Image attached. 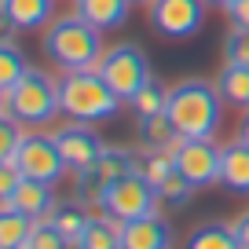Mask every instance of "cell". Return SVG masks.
I'll use <instances>...</instances> for the list:
<instances>
[{
  "instance_id": "obj_9",
  "label": "cell",
  "mask_w": 249,
  "mask_h": 249,
  "mask_svg": "<svg viewBox=\"0 0 249 249\" xmlns=\"http://www.w3.org/2000/svg\"><path fill=\"white\" fill-rule=\"evenodd\" d=\"M205 0H154L150 26L169 40H187L205 26Z\"/></svg>"
},
{
  "instance_id": "obj_16",
  "label": "cell",
  "mask_w": 249,
  "mask_h": 249,
  "mask_svg": "<svg viewBox=\"0 0 249 249\" xmlns=\"http://www.w3.org/2000/svg\"><path fill=\"white\" fill-rule=\"evenodd\" d=\"M220 187L231 195H249V147L242 140L224 143V165H220Z\"/></svg>"
},
{
  "instance_id": "obj_22",
  "label": "cell",
  "mask_w": 249,
  "mask_h": 249,
  "mask_svg": "<svg viewBox=\"0 0 249 249\" xmlns=\"http://www.w3.org/2000/svg\"><path fill=\"white\" fill-rule=\"evenodd\" d=\"M77 249H121V224L103 216V213H95L88 231L81 234Z\"/></svg>"
},
{
  "instance_id": "obj_23",
  "label": "cell",
  "mask_w": 249,
  "mask_h": 249,
  "mask_svg": "<svg viewBox=\"0 0 249 249\" xmlns=\"http://www.w3.org/2000/svg\"><path fill=\"white\" fill-rule=\"evenodd\" d=\"M30 73V62H26V55L15 48V40L4 37L0 40V92H8V88H15L18 81Z\"/></svg>"
},
{
  "instance_id": "obj_21",
  "label": "cell",
  "mask_w": 249,
  "mask_h": 249,
  "mask_svg": "<svg viewBox=\"0 0 249 249\" xmlns=\"http://www.w3.org/2000/svg\"><path fill=\"white\" fill-rule=\"evenodd\" d=\"M187 249H242L234 224H198L187 234Z\"/></svg>"
},
{
  "instance_id": "obj_7",
  "label": "cell",
  "mask_w": 249,
  "mask_h": 249,
  "mask_svg": "<svg viewBox=\"0 0 249 249\" xmlns=\"http://www.w3.org/2000/svg\"><path fill=\"white\" fill-rule=\"evenodd\" d=\"M128 172H140V154L128 147H107L95 158V165L77 172V198L85 205H99L103 191L110 183H117L121 176H128Z\"/></svg>"
},
{
  "instance_id": "obj_12",
  "label": "cell",
  "mask_w": 249,
  "mask_h": 249,
  "mask_svg": "<svg viewBox=\"0 0 249 249\" xmlns=\"http://www.w3.org/2000/svg\"><path fill=\"white\" fill-rule=\"evenodd\" d=\"M4 37L11 33H44L55 22V0H0Z\"/></svg>"
},
{
  "instance_id": "obj_29",
  "label": "cell",
  "mask_w": 249,
  "mask_h": 249,
  "mask_svg": "<svg viewBox=\"0 0 249 249\" xmlns=\"http://www.w3.org/2000/svg\"><path fill=\"white\" fill-rule=\"evenodd\" d=\"M191 195H195V187H191L183 176H179V169L172 172V176L165 179L161 187H158V198H161L165 205H187V202H191Z\"/></svg>"
},
{
  "instance_id": "obj_18",
  "label": "cell",
  "mask_w": 249,
  "mask_h": 249,
  "mask_svg": "<svg viewBox=\"0 0 249 249\" xmlns=\"http://www.w3.org/2000/svg\"><path fill=\"white\" fill-rule=\"evenodd\" d=\"M136 136H140L143 150H172V147L179 143V132H176V124L169 121V114L140 117V128H136Z\"/></svg>"
},
{
  "instance_id": "obj_24",
  "label": "cell",
  "mask_w": 249,
  "mask_h": 249,
  "mask_svg": "<svg viewBox=\"0 0 249 249\" xmlns=\"http://www.w3.org/2000/svg\"><path fill=\"white\" fill-rule=\"evenodd\" d=\"M128 107L136 110V117H154V114H165V110H169V88L158 85V81H150V85H143L140 92L128 99Z\"/></svg>"
},
{
  "instance_id": "obj_13",
  "label": "cell",
  "mask_w": 249,
  "mask_h": 249,
  "mask_svg": "<svg viewBox=\"0 0 249 249\" xmlns=\"http://www.w3.org/2000/svg\"><path fill=\"white\" fill-rule=\"evenodd\" d=\"M121 249H172V227L161 213L121 224Z\"/></svg>"
},
{
  "instance_id": "obj_11",
  "label": "cell",
  "mask_w": 249,
  "mask_h": 249,
  "mask_svg": "<svg viewBox=\"0 0 249 249\" xmlns=\"http://www.w3.org/2000/svg\"><path fill=\"white\" fill-rule=\"evenodd\" d=\"M52 136H55V147H59L66 169H73V172H85L88 165H95V158L107 150V143L99 140V132L85 121L62 124L59 132H52Z\"/></svg>"
},
{
  "instance_id": "obj_25",
  "label": "cell",
  "mask_w": 249,
  "mask_h": 249,
  "mask_svg": "<svg viewBox=\"0 0 249 249\" xmlns=\"http://www.w3.org/2000/svg\"><path fill=\"white\" fill-rule=\"evenodd\" d=\"M140 172L147 176V183L154 187H161L165 179L176 172V161H172V150H143L140 154Z\"/></svg>"
},
{
  "instance_id": "obj_35",
  "label": "cell",
  "mask_w": 249,
  "mask_h": 249,
  "mask_svg": "<svg viewBox=\"0 0 249 249\" xmlns=\"http://www.w3.org/2000/svg\"><path fill=\"white\" fill-rule=\"evenodd\" d=\"M132 4H147V8H150V4H154V0H132Z\"/></svg>"
},
{
  "instance_id": "obj_4",
  "label": "cell",
  "mask_w": 249,
  "mask_h": 249,
  "mask_svg": "<svg viewBox=\"0 0 249 249\" xmlns=\"http://www.w3.org/2000/svg\"><path fill=\"white\" fill-rule=\"evenodd\" d=\"M59 114H62L59 81L48 77L44 70L30 66V73L15 88L0 92V117H15L22 124H52Z\"/></svg>"
},
{
  "instance_id": "obj_14",
  "label": "cell",
  "mask_w": 249,
  "mask_h": 249,
  "mask_svg": "<svg viewBox=\"0 0 249 249\" xmlns=\"http://www.w3.org/2000/svg\"><path fill=\"white\" fill-rule=\"evenodd\" d=\"M73 11H77L85 22H92L95 30H121L128 22V11H132V0H73Z\"/></svg>"
},
{
  "instance_id": "obj_20",
  "label": "cell",
  "mask_w": 249,
  "mask_h": 249,
  "mask_svg": "<svg viewBox=\"0 0 249 249\" xmlns=\"http://www.w3.org/2000/svg\"><path fill=\"white\" fill-rule=\"evenodd\" d=\"M48 220H52V224L59 227V231L66 234L73 246H77L81 234H85L88 224H92V213H88L85 202H59V205L52 209V216H48Z\"/></svg>"
},
{
  "instance_id": "obj_32",
  "label": "cell",
  "mask_w": 249,
  "mask_h": 249,
  "mask_svg": "<svg viewBox=\"0 0 249 249\" xmlns=\"http://www.w3.org/2000/svg\"><path fill=\"white\" fill-rule=\"evenodd\" d=\"M234 234H238L242 249H249V213H242V216L234 220Z\"/></svg>"
},
{
  "instance_id": "obj_27",
  "label": "cell",
  "mask_w": 249,
  "mask_h": 249,
  "mask_svg": "<svg viewBox=\"0 0 249 249\" xmlns=\"http://www.w3.org/2000/svg\"><path fill=\"white\" fill-rule=\"evenodd\" d=\"M22 140H26L22 121H15V117H0V161H15Z\"/></svg>"
},
{
  "instance_id": "obj_30",
  "label": "cell",
  "mask_w": 249,
  "mask_h": 249,
  "mask_svg": "<svg viewBox=\"0 0 249 249\" xmlns=\"http://www.w3.org/2000/svg\"><path fill=\"white\" fill-rule=\"evenodd\" d=\"M22 172H18V165L15 161H0V205L4 202H11V195L18 191V183H22Z\"/></svg>"
},
{
  "instance_id": "obj_6",
  "label": "cell",
  "mask_w": 249,
  "mask_h": 249,
  "mask_svg": "<svg viewBox=\"0 0 249 249\" xmlns=\"http://www.w3.org/2000/svg\"><path fill=\"white\" fill-rule=\"evenodd\" d=\"M95 70L103 73V81H107L124 103L132 99L143 85L154 81L147 55H143V48H136V44H114V48H107V55H103V62L95 66Z\"/></svg>"
},
{
  "instance_id": "obj_17",
  "label": "cell",
  "mask_w": 249,
  "mask_h": 249,
  "mask_svg": "<svg viewBox=\"0 0 249 249\" xmlns=\"http://www.w3.org/2000/svg\"><path fill=\"white\" fill-rule=\"evenodd\" d=\"M213 85H216L220 99H224L227 107L249 110V66H227V62H224Z\"/></svg>"
},
{
  "instance_id": "obj_26",
  "label": "cell",
  "mask_w": 249,
  "mask_h": 249,
  "mask_svg": "<svg viewBox=\"0 0 249 249\" xmlns=\"http://www.w3.org/2000/svg\"><path fill=\"white\" fill-rule=\"evenodd\" d=\"M26 249H73V242L66 238V234L52 224V220H37V227H33Z\"/></svg>"
},
{
  "instance_id": "obj_10",
  "label": "cell",
  "mask_w": 249,
  "mask_h": 249,
  "mask_svg": "<svg viewBox=\"0 0 249 249\" xmlns=\"http://www.w3.org/2000/svg\"><path fill=\"white\" fill-rule=\"evenodd\" d=\"M15 165L26 179H40V183H55L66 172V161L55 147V136H40V132H26L22 147L15 154Z\"/></svg>"
},
{
  "instance_id": "obj_19",
  "label": "cell",
  "mask_w": 249,
  "mask_h": 249,
  "mask_svg": "<svg viewBox=\"0 0 249 249\" xmlns=\"http://www.w3.org/2000/svg\"><path fill=\"white\" fill-rule=\"evenodd\" d=\"M33 227H37L33 216H26V213L4 205V209H0V249H26Z\"/></svg>"
},
{
  "instance_id": "obj_34",
  "label": "cell",
  "mask_w": 249,
  "mask_h": 249,
  "mask_svg": "<svg viewBox=\"0 0 249 249\" xmlns=\"http://www.w3.org/2000/svg\"><path fill=\"white\" fill-rule=\"evenodd\" d=\"M205 4H209V8H220V11H227L234 4V0H205Z\"/></svg>"
},
{
  "instance_id": "obj_8",
  "label": "cell",
  "mask_w": 249,
  "mask_h": 249,
  "mask_svg": "<svg viewBox=\"0 0 249 249\" xmlns=\"http://www.w3.org/2000/svg\"><path fill=\"white\" fill-rule=\"evenodd\" d=\"M172 161H176L179 176L187 183L202 191V187L220 183V165H224V147L216 140H179L172 147Z\"/></svg>"
},
{
  "instance_id": "obj_1",
  "label": "cell",
  "mask_w": 249,
  "mask_h": 249,
  "mask_svg": "<svg viewBox=\"0 0 249 249\" xmlns=\"http://www.w3.org/2000/svg\"><path fill=\"white\" fill-rule=\"evenodd\" d=\"M224 107L216 85L202 77H187L169 88V121L176 124L179 140H216L220 121H224Z\"/></svg>"
},
{
  "instance_id": "obj_2",
  "label": "cell",
  "mask_w": 249,
  "mask_h": 249,
  "mask_svg": "<svg viewBox=\"0 0 249 249\" xmlns=\"http://www.w3.org/2000/svg\"><path fill=\"white\" fill-rule=\"evenodd\" d=\"M40 44H44L48 62L59 66L62 73L95 70V66L103 62V55H107V48H103V30H95L92 22H85L77 11L55 18V22L44 30Z\"/></svg>"
},
{
  "instance_id": "obj_31",
  "label": "cell",
  "mask_w": 249,
  "mask_h": 249,
  "mask_svg": "<svg viewBox=\"0 0 249 249\" xmlns=\"http://www.w3.org/2000/svg\"><path fill=\"white\" fill-rule=\"evenodd\" d=\"M224 15L231 22V30H249V0H234Z\"/></svg>"
},
{
  "instance_id": "obj_3",
  "label": "cell",
  "mask_w": 249,
  "mask_h": 249,
  "mask_svg": "<svg viewBox=\"0 0 249 249\" xmlns=\"http://www.w3.org/2000/svg\"><path fill=\"white\" fill-rule=\"evenodd\" d=\"M59 103H62V114L70 121L95 124V121L117 117L124 99L103 81L99 70H70L59 77Z\"/></svg>"
},
{
  "instance_id": "obj_5",
  "label": "cell",
  "mask_w": 249,
  "mask_h": 249,
  "mask_svg": "<svg viewBox=\"0 0 249 249\" xmlns=\"http://www.w3.org/2000/svg\"><path fill=\"white\" fill-rule=\"evenodd\" d=\"M158 202H161V198H158V191L147 183V176H143V172H128V176H121L117 183H110L107 191H103L95 209H99L103 216L117 220V224H128V220H140V216H154Z\"/></svg>"
},
{
  "instance_id": "obj_15",
  "label": "cell",
  "mask_w": 249,
  "mask_h": 249,
  "mask_svg": "<svg viewBox=\"0 0 249 249\" xmlns=\"http://www.w3.org/2000/svg\"><path fill=\"white\" fill-rule=\"evenodd\" d=\"M4 205H11V209L26 213V216H33V220H48L59 202H55L52 183H40V179H22V183H18V191L11 195V202H4Z\"/></svg>"
},
{
  "instance_id": "obj_28",
  "label": "cell",
  "mask_w": 249,
  "mask_h": 249,
  "mask_svg": "<svg viewBox=\"0 0 249 249\" xmlns=\"http://www.w3.org/2000/svg\"><path fill=\"white\" fill-rule=\"evenodd\" d=\"M224 62L227 66H249V30H227Z\"/></svg>"
},
{
  "instance_id": "obj_33",
  "label": "cell",
  "mask_w": 249,
  "mask_h": 249,
  "mask_svg": "<svg viewBox=\"0 0 249 249\" xmlns=\"http://www.w3.org/2000/svg\"><path fill=\"white\" fill-rule=\"evenodd\" d=\"M238 140L249 147V110H242V121H238Z\"/></svg>"
}]
</instances>
